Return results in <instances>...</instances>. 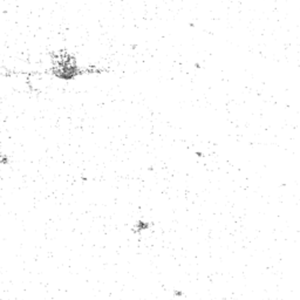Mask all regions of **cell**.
<instances>
[{"label": "cell", "mask_w": 300, "mask_h": 300, "mask_svg": "<svg viewBox=\"0 0 300 300\" xmlns=\"http://www.w3.org/2000/svg\"><path fill=\"white\" fill-rule=\"evenodd\" d=\"M0 164H8L7 155H0Z\"/></svg>", "instance_id": "obj_2"}, {"label": "cell", "mask_w": 300, "mask_h": 300, "mask_svg": "<svg viewBox=\"0 0 300 300\" xmlns=\"http://www.w3.org/2000/svg\"><path fill=\"white\" fill-rule=\"evenodd\" d=\"M149 226H150V224H149L148 222H145V220H138L137 224H136L135 227H134V231H135V232H141V231L148 230Z\"/></svg>", "instance_id": "obj_1"}]
</instances>
